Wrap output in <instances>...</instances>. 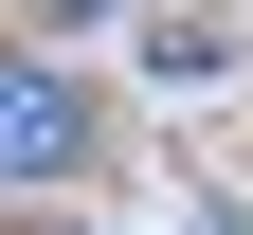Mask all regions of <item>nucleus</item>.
Returning a JSON list of instances; mask_svg holds the SVG:
<instances>
[{"label": "nucleus", "mask_w": 253, "mask_h": 235, "mask_svg": "<svg viewBox=\"0 0 253 235\" xmlns=\"http://www.w3.org/2000/svg\"><path fill=\"white\" fill-rule=\"evenodd\" d=\"M73 163H90V109H73V73L0 54V181H73Z\"/></svg>", "instance_id": "1"}]
</instances>
